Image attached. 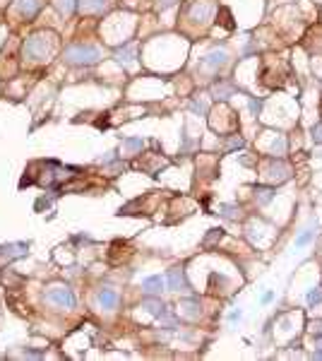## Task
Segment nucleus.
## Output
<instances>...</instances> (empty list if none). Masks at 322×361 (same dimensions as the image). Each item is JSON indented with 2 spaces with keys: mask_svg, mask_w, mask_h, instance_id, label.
<instances>
[{
  "mask_svg": "<svg viewBox=\"0 0 322 361\" xmlns=\"http://www.w3.org/2000/svg\"><path fill=\"white\" fill-rule=\"evenodd\" d=\"M267 176H269V181H274V183H284V181H289L291 178V169L289 164L284 162V159H279V157H269L267 159Z\"/></svg>",
  "mask_w": 322,
  "mask_h": 361,
  "instance_id": "nucleus-3",
  "label": "nucleus"
},
{
  "mask_svg": "<svg viewBox=\"0 0 322 361\" xmlns=\"http://www.w3.org/2000/svg\"><path fill=\"white\" fill-rule=\"evenodd\" d=\"M234 147H243V140H241V137H234V140H229V150H234Z\"/></svg>",
  "mask_w": 322,
  "mask_h": 361,
  "instance_id": "nucleus-26",
  "label": "nucleus"
},
{
  "mask_svg": "<svg viewBox=\"0 0 322 361\" xmlns=\"http://www.w3.org/2000/svg\"><path fill=\"white\" fill-rule=\"evenodd\" d=\"M219 214L226 219H238V207H234V205H219Z\"/></svg>",
  "mask_w": 322,
  "mask_h": 361,
  "instance_id": "nucleus-16",
  "label": "nucleus"
},
{
  "mask_svg": "<svg viewBox=\"0 0 322 361\" xmlns=\"http://www.w3.org/2000/svg\"><path fill=\"white\" fill-rule=\"evenodd\" d=\"M176 0H159V8H171Z\"/></svg>",
  "mask_w": 322,
  "mask_h": 361,
  "instance_id": "nucleus-29",
  "label": "nucleus"
},
{
  "mask_svg": "<svg viewBox=\"0 0 322 361\" xmlns=\"http://www.w3.org/2000/svg\"><path fill=\"white\" fill-rule=\"evenodd\" d=\"M315 359H322V349H317V351H315Z\"/></svg>",
  "mask_w": 322,
  "mask_h": 361,
  "instance_id": "nucleus-32",
  "label": "nucleus"
},
{
  "mask_svg": "<svg viewBox=\"0 0 322 361\" xmlns=\"http://www.w3.org/2000/svg\"><path fill=\"white\" fill-rule=\"evenodd\" d=\"M312 344H315L317 349H322V337H320V335H315V339H312Z\"/></svg>",
  "mask_w": 322,
  "mask_h": 361,
  "instance_id": "nucleus-30",
  "label": "nucleus"
},
{
  "mask_svg": "<svg viewBox=\"0 0 322 361\" xmlns=\"http://www.w3.org/2000/svg\"><path fill=\"white\" fill-rule=\"evenodd\" d=\"M27 253H29V246H27V243H8V246H0V258H8V260L24 258Z\"/></svg>",
  "mask_w": 322,
  "mask_h": 361,
  "instance_id": "nucleus-6",
  "label": "nucleus"
},
{
  "mask_svg": "<svg viewBox=\"0 0 322 361\" xmlns=\"http://www.w3.org/2000/svg\"><path fill=\"white\" fill-rule=\"evenodd\" d=\"M312 239H315V231H312V229H305V231H303V234L298 236V239H296V248H303V246H308Z\"/></svg>",
  "mask_w": 322,
  "mask_h": 361,
  "instance_id": "nucleus-17",
  "label": "nucleus"
},
{
  "mask_svg": "<svg viewBox=\"0 0 322 361\" xmlns=\"http://www.w3.org/2000/svg\"><path fill=\"white\" fill-rule=\"evenodd\" d=\"M17 8H20L22 15L34 17V15L39 12V8H41V0H17Z\"/></svg>",
  "mask_w": 322,
  "mask_h": 361,
  "instance_id": "nucleus-11",
  "label": "nucleus"
},
{
  "mask_svg": "<svg viewBox=\"0 0 322 361\" xmlns=\"http://www.w3.org/2000/svg\"><path fill=\"white\" fill-rule=\"evenodd\" d=\"M284 150H286V142H284V137H279L277 145H274V152H277V154H284Z\"/></svg>",
  "mask_w": 322,
  "mask_h": 361,
  "instance_id": "nucleus-25",
  "label": "nucleus"
},
{
  "mask_svg": "<svg viewBox=\"0 0 322 361\" xmlns=\"http://www.w3.org/2000/svg\"><path fill=\"white\" fill-rule=\"evenodd\" d=\"M106 5H109V0H79L82 12H101Z\"/></svg>",
  "mask_w": 322,
  "mask_h": 361,
  "instance_id": "nucleus-12",
  "label": "nucleus"
},
{
  "mask_svg": "<svg viewBox=\"0 0 322 361\" xmlns=\"http://www.w3.org/2000/svg\"><path fill=\"white\" fill-rule=\"evenodd\" d=\"M238 318H241V311H234V313H231V316H229V320H231V323H236V320H238Z\"/></svg>",
  "mask_w": 322,
  "mask_h": 361,
  "instance_id": "nucleus-31",
  "label": "nucleus"
},
{
  "mask_svg": "<svg viewBox=\"0 0 322 361\" xmlns=\"http://www.w3.org/2000/svg\"><path fill=\"white\" fill-rule=\"evenodd\" d=\"M310 137H312V142H315V145H322V123H317V125H312Z\"/></svg>",
  "mask_w": 322,
  "mask_h": 361,
  "instance_id": "nucleus-21",
  "label": "nucleus"
},
{
  "mask_svg": "<svg viewBox=\"0 0 322 361\" xmlns=\"http://www.w3.org/2000/svg\"><path fill=\"white\" fill-rule=\"evenodd\" d=\"M166 284H168V289H171V292H188V289H190L188 279H185V272H183L180 267H176V270H168Z\"/></svg>",
  "mask_w": 322,
  "mask_h": 361,
  "instance_id": "nucleus-5",
  "label": "nucleus"
},
{
  "mask_svg": "<svg viewBox=\"0 0 322 361\" xmlns=\"http://www.w3.org/2000/svg\"><path fill=\"white\" fill-rule=\"evenodd\" d=\"M310 330H312V335H322V320H312Z\"/></svg>",
  "mask_w": 322,
  "mask_h": 361,
  "instance_id": "nucleus-24",
  "label": "nucleus"
},
{
  "mask_svg": "<svg viewBox=\"0 0 322 361\" xmlns=\"http://www.w3.org/2000/svg\"><path fill=\"white\" fill-rule=\"evenodd\" d=\"M56 8L60 12H65V15H70L72 8H75V0H56Z\"/></svg>",
  "mask_w": 322,
  "mask_h": 361,
  "instance_id": "nucleus-18",
  "label": "nucleus"
},
{
  "mask_svg": "<svg viewBox=\"0 0 322 361\" xmlns=\"http://www.w3.org/2000/svg\"><path fill=\"white\" fill-rule=\"evenodd\" d=\"M164 277L161 274H154V277H147L142 279V289H145L147 294H161V289H164Z\"/></svg>",
  "mask_w": 322,
  "mask_h": 361,
  "instance_id": "nucleus-9",
  "label": "nucleus"
},
{
  "mask_svg": "<svg viewBox=\"0 0 322 361\" xmlns=\"http://www.w3.org/2000/svg\"><path fill=\"white\" fill-rule=\"evenodd\" d=\"M142 308H145V311H149L154 318H164V316H166V304H164L161 299H145V301H142Z\"/></svg>",
  "mask_w": 322,
  "mask_h": 361,
  "instance_id": "nucleus-8",
  "label": "nucleus"
},
{
  "mask_svg": "<svg viewBox=\"0 0 322 361\" xmlns=\"http://www.w3.org/2000/svg\"><path fill=\"white\" fill-rule=\"evenodd\" d=\"M123 150H125V152H137V150H142V140H125V142H123Z\"/></svg>",
  "mask_w": 322,
  "mask_h": 361,
  "instance_id": "nucleus-19",
  "label": "nucleus"
},
{
  "mask_svg": "<svg viewBox=\"0 0 322 361\" xmlns=\"http://www.w3.org/2000/svg\"><path fill=\"white\" fill-rule=\"evenodd\" d=\"M96 301H99L101 308L113 311V308H116V304H118V294L113 292L111 286H103V289H99V294H96Z\"/></svg>",
  "mask_w": 322,
  "mask_h": 361,
  "instance_id": "nucleus-7",
  "label": "nucleus"
},
{
  "mask_svg": "<svg viewBox=\"0 0 322 361\" xmlns=\"http://www.w3.org/2000/svg\"><path fill=\"white\" fill-rule=\"evenodd\" d=\"M217 22H222L226 29H234V22H231V12H229V8H219Z\"/></svg>",
  "mask_w": 322,
  "mask_h": 361,
  "instance_id": "nucleus-15",
  "label": "nucleus"
},
{
  "mask_svg": "<svg viewBox=\"0 0 322 361\" xmlns=\"http://www.w3.org/2000/svg\"><path fill=\"white\" fill-rule=\"evenodd\" d=\"M272 197H274V190L267 186H257L255 188V200L260 202V205H269L272 202Z\"/></svg>",
  "mask_w": 322,
  "mask_h": 361,
  "instance_id": "nucleus-13",
  "label": "nucleus"
},
{
  "mask_svg": "<svg viewBox=\"0 0 322 361\" xmlns=\"http://www.w3.org/2000/svg\"><path fill=\"white\" fill-rule=\"evenodd\" d=\"M214 92H217V94H219V99H229V94H231V92H234V87H231V85H217V87H214Z\"/></svg>",
  "mask_w": 322,
  "mask_h": 361,
  "instance_id": "nucleus-20",
  "label": "nucleus"
},
{
  "mask_svg": "<svg viewBox=\"0 0 322 361\" xmlns=\"http://www.w3.org/2000/svg\"><path fill=\"white\" fill-rule=\"evenodd\" d=\"M260 106H262V101H257V99H250V111H260Z\"/></svg>",
  "mask_w": 322,
  "mask_h": 361,
  "instance_id": "nucleus-28",
  "label": "nucleus"
},
{
  "mask_svg": "<svg viewBox=\"0 0 322 361\" xmlns=\"http://www.w3.org/2000/svg\"><path fill=\"white\" fill-rule=\"evenodd\" d=\"M99 48H94V46H67L65 48V60L67 63H72V65H91V63H96L99 60Z\"/></svg>",
  "mask_w": 322,
  "mask_h": 361,
  "instance_id": "nucleus-1",
  "label": "nucleus"
},
{
  "mask_svg": "<svg viewBox=\"0 0 322 361\" xmlns=\"http://www.w3.org/2000/svg\"><path fill=\"white\" fill-rule=\"evenodd\" d=\"M133 55H135V46L133 44H128L125 48H118V51H116V58H118L121 63H130V60H133Z\"/></svg>",
  "mask_w": 322,
  "mask_h": 361,
  "instance_id": "nucleus-14",
  "label": "nucleus"
},
{
  "mask_svg": "<svg viewBox=\"0 0 322 361\" xmlns=\"http://www.w3.org/2000/svg\"><path fill=\"white\" fill-rule=\"evenodd\" d=\"M226 60H229V55L224 53V51H211V53H207V58H204V65L217 70V67L226 65Z\"/></svg>",
  "mask_w": 322,
  "mask_h": 361,
  "instance_id": "nucleus-10",
  "label": "nucleus"
},
{
  "mask_svg": "<svg viewBox=\"0 0 322 361\" xmlns=\"http://www.w3.org/2000/svg\"><path fill=\"white\" fill-rule=\"evenodd\" d=\"M305 299H308V304H310V306H312V304H320V301H322V292H320V289H310Z\"/></svg>",
  "mask_w": 322,
  "mask_h": 361,
  "instance_id": "nucleus-22",
  "label": "nucleus"
},
{
  "mask_svg": "<svg viewBox=\"0 0 322 361\" xmlns=\"http://www.w3.org/2000/svg\"><path fill=\"white\" fill-rule=\"evenodd\" d=\"M46 301H48V304H56V306H60V308H72L75 306V294H72V289H67V286H63V284H56L46 292Z\"/></svg>",
  "mask_w": 322,
  "mask_h": 361,
  "instance_id": "nucleus-2",
  "label": "nucleus"
},
{
  "mask_svg": "<svg viewBox=\"0 0 322 361\" xmlns=\"http://www.w3.org/2000/svg\"><path fill=\"white\" fill-rule=\"evenodd\" d=\"M192 109H195V111H200V113H207V106H204L202 101H195V104H192Z\"/></svg>",
  "mask_w": 322,
  "mask_h": 361,
  "instance_id": "nucleus-27",
  "label": "nucleus"
},
{
  "mask_svg": "<svg viewBox=\"0 0 322 361\" xmlns=\"http://www.w3.org/2000/svg\"><path fill=\"white\" fill-rule=\"evenodd\" d=\"M320 113H322V104H320Z\"/></svg>",
  "mask_w": 322,
  "mask_h": 361,
  "instance_id": "nucleus-33",
  "label": "nucleus"
},
{
  "mask_svg": "<svg viewBox=\"0 0 322 361\" xmlns=\"http://www.w3.org/2000/svg\"><path fill=\"white\" fill-rule=\"evenodd\" d=\"M222 236H224V231H222V229H211V231H209V236H207V241H204V246H211L214 241L222 239Z\"/></svg>",
  "mask_w": 322,
  "mask_h": 361,
  "instance_id": "nucleus-23",
  "label": "nucleus"
},
{
  "mask_svg": "<svg viewBox=\"0 0 322 361\" xmlns=\"http://www.w3.org/2000/svg\"><path fill=\"white\" fill-rule=\"evenodd\" d=\"M46 34H36V36H32V39H27V46H24V53H27V58H34V60H41V58H46Z\"/></svg>",
  "mask_w": 322,
  "mask_h": 361,
  "instance_id": "nucleus-4",
  "label": "nucleus"
}]
</instances>
